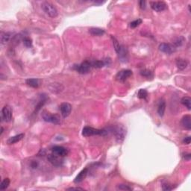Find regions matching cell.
I'll use <instances>...</instances> for the list:
<instances>
[{"mask_svg": "<svg viewBox=\"0 0 191 191\" xmlns=\"http://www.w3.org/2000/svg\"><path fill=\"white\" fill-rule=\"evenodd\" d=\"M108 131L105 129H97L92 127H84L82 130V135L84 137H91L94 135H105Z\"/></svg>", "mask_w": 191, "mask_h": 191, "instance_id": "obj_1", "label": "cell"}, {"mask_svg": "<svg viewBox=\"0 0 191 191\" xmlns=\"http://www.w3.org/2000/svg\"><path fill=\"white\" fill-rule=\"evenodd\" d=\"M41 8H43V10L44 11L46 14L49 16L50 17H52V18H55L58 16V11L56 9L55 6L53 5L52 3L49 2H44L41 4Z\"/></svg>", "mask_w": 191, "mask_h": 191, "instance_id": "obj_2", "label": "cell"}, {"mask_svg": "<svg viewBox=\"0 0 191 191\" xmlns=\"http://www.w3.org/2000/svg\"><path fill=\"white\" fill-rule=\"evenodd\" d=\"M42 117L44 119V121L48 122V123H51L53 124H56L59 125L61 123V118L57 114H51L49 112L43 111L42 113Z\"/></svg>", "mask_w": 191, "mask_h": 191, "instance_id": "obj_3", "label": "cell"}, {"mask_svg": "<svg viewBox=\"0 0 191 191\" xmlns=\"http://www.w3.org/2000/svg\"><path fill=\"white\" fill-rule=\"evenodd\" d=\"M111 131L115 135L118 142H123V140L125 138V134H126V130L124 127L121 126V125L114 127L111 129Z\"/></svg>", "mask_w": 191, "mask_h": 191, "instance_id": "obj_4", "label": "cell"}, {"mask_svg": "<svg viewBox=\"0 0 191 191\" xmlns=\"http://www.w3.org/2000/svg\"><path fill=\"white\" fill-rule=\"evenodd\" d=\"M93 67L92 66V63L90 61H84V62L81 63V64L76 65L74 66V69L81 74H86L90 71L91 68Z\"/></svg>", "mask_w": 191, "mask_h": 191, "instance_id": "obj_5", "label": "cell"}, {"mask_svg": "<svg viewBox=\"0 0 191 191\" xmlns=\"http://www.w3.org/2000/svg\"><path fill=\"white\" fill-rule=\"evenodd\" d=\"M159 50L162 52H164L168 55H171L172 53L176 51V47L173 44H161L159 45Z\"/></svg>", "mask_w": 191, "mask_h": 191, "instance_id": "obj_6", "label": "cell"}, {"mask_svg": "<svg viewBox=\"0 0 191 191\" xmlns=\"http://www.w3.org/2000/svg\"><path fill=\"white\" fill-rule=\"evenodd\" d=\"M131 76H132V71L130 70H123L118 72L116 76V78L119 81L124 82L126 81Z\"/></svg>", "mask_w": 191, "mask_h": 191, "instance_id": "obj_7", "label": "cell"}, {"mask_svg": "<svg viewBox=\"0 0 191 191\" xmlns=\"http://www.w3.org/2000/svg\"><path fill=\"white\" fill-rule=\"evenodd\" d=\"M2 119L5 122H10L12 119V109L9 105H5L2 110Z\"/></svg>", "mask_w": 191, "mask_h": 191, "instance_id": "obj_8", "label": "cell"}, {"mask_svg": "<svg viewBox=\"0 0 191 191\" xmlns=\"http://www.w3.org/2000/svg\"><path fill=\"white\" fill-rule=\"evenodd\" d=\"M48 160L53 166L55 167H61L63 164V159L61 158V156H58V155H56L55 154H52V155H49L48 156Z\"/></svg>", "mask_w": 191, "mask_h": 191, "instance_id": "obj_9", "label": "cell"}, {"mask_svg": "<svg viewBox=\"0 0 191 191\" xmlns=\"http://www.w3.org/2000/svg\"><path fill=\"white\" fill-rule=\"evenodd\" d=\"M151 8L155 11L161 12L167 8V5L164 2H151Z\"/></svg>", "mask_w": 191, "mask_h": 191, "instance_id": "obj_10", "label": "cell"}, {"mask_svg": "<svg viewBox=\"0 0 191 191\" xmlns=\"http://www.w3.org/2000/svg\"><path fill=\"white\" fill-rule=\"evenodd\" d=\"M60 110H61V115L63 116V117H67L71 113L72 111V106L71 105L67 103V102H64L60 106Z\"/></svg>", "mask_w": 191, "mask_h": 191, "instance_id": "obj_11", "label": "cell"}, {"mask_svg": "<svg viewBox=\"0 0 191 191\" xmlns=\"http://www.w3.org/2000/svg\"><path fill=\"white\" fill-rule=\"evenodd\" d=\"M52 153L55 154L56 155H58V156H61V157H64V156H66L68 153V151L66 149H65L64 147L60 146H54L52 148Z\"/></svg>", "mask_w": 191, "mask_h": 191, "instance_id": "obj_12", "label": "cell"}, {"mask_svg": "<svg viewBox=\"0 0 191 191\" xmlns=\"http://www.w3.org/2000/svg\"><path fill=\"white\" fill-rule=\"evenodd\" d=\"M119 58L122 62H127L128 61V51L126 48L123 46H121V49L118 53Z\"/></svg>", "mask_w": 191, "mask_h": 191, "instance_id": "obj_13", "label": "cell"}, {"mask_svg": "<svg viewBox=\"0 0 191 191\" xmlns=\"http://www.w3.org/2000/svg\"><path fill=\"white\" fill-rule=\"evenodd\" d=\"M87 173H88V170H87V168L84 169L83 170H81V172L78 173V175L76 176V178H75V180H74V182H75L76 184L81 182L84 179V178H86Z\"/></svg>", "mask_w": 191, "mask_h": 191, "instance_id": "obj_14", "label": "cell"}, {"mask_svg": "<svg viewBox=\"0 0 191 191\" xmlns=\"http://www.w3.org/2000/svg\"><path fill=\"white\" fill-rule=\"evenodd\" d=\"M182 125L184 128L187 130L191 129V117L190 115H185L182 119Z\"/></svg>", "mask_w": 191, "mask_h": 191, "instance_id": "obj_15", "label": "cell"}, {"mask_svg": "<svg viewBox=\"0 0 191 191\" xmlns=\"http://www.w3.org/2000/svg\"><path fill=\"white\" fill-rule=\"evenodd\" d=\"M24 136H25L24 134H17V135H15V136L11 137L7 140V143L8 144L16 143L20 141V140L24 137Z\"/></svg>", "mask_w": 191, "mask_h": 191, "instance_id": "obj_16", "label": "cell"}, {"mask_svg": "<svg viewBox=\"0 0 191 191\" xmlns=\"http://www.w3.org/2000/svg\"><path fill=\"white\" fill-rule=\"evenodd\" d=\"M26 84L29 86L34 88H38L40 84V80L38 78H29L26 80Z\"/></svg>", "mask_w": 191, "mask_h": 191, "instance_id": "obj_17", "label": "cell"}, {"mask_svg": "<svg viewBox=\"0 0 191 191\" xmlns=\"http://www.w3.org/2000/svg\"><path fill=\"white\" fill-rule=\"evenodd\" d=\"M89 32L93 36H102L105 34V31L99 28H91L89 29Z\"/></svg>", "mask_w": 191, "mask_h": 191, "instance_id": "obj_18", "label": "cell"}, {"mask_svg": "<svg viewBox=\"0 0 191 191\" xmlns=\"http://www.w3.org/2000/svg\"><path fill=\"white\" fill-rule=\"evenodd\" d=\"M165 110H166V102L164 99L160 102L158 105V108H157V113H158L160 117H163L164 114Z\"/></svg>", "mask_w": 191, "mask_h": 191, "instance_id": "obj_19", "label": "cell"}, {"mask_svg": "<svg viewBox=\"0 0 191 191\" xmlns=\"http://www.w3.org/2000/svg\"><path fill=\"white\" fill-rule=\"evenodd\" d=\"M176 65L178 66V68L181 70H183L186 68L188 65V62L184 59H178L176 61Z\"/></svg>", "mask_w": 191, "mask_h": 191, "instance_id": "obj_20", "label": "cell"}, {"mask_svg": "<svg viewBox=\"0 0 191 191\" xmlns=\"http://www.w3.org/2000/svg\"><path fill=\"white\" fill-rule=\"evenodd\" d=\"M182 104L184 106H185L186 108L188 109V110H190L191 109V99L188 97H183L181 100Z\"/></svg>", "mask_w": 191, "mask_h": 191, "instance_id": "obj_21", "label": "cell"}, {"mask_svg": "<svg viewBox=\"0 0 191 191\" xmlns=\"http://www.w3.org/2000/svg\"><path fill=\"white\" fill-rule=\"evenodd\" d=\"M11 34L10 33H6V32H2L1 33V43L2 44H5L6 43H8L10 40L11 36Z\"/></svg>", "mask_w": 191, "mask_h": 191, "instance_id": "obj_22", "label": "cell"}, {"mask_svg": "<svg viewBox=\"0 0 191 191\" xmlns=\"http://www.w3.org/2000/svg\"><path fill=\"white\" fill-rule=\"evenodd\" d=\"M92 63V66L93 67H95V68H102L104 66L106 65V61H93Z\"/></svg>", "mask_w": 191, "mask_h": 191, "instance_id": "obj_23", "label": "cell"}, {"mask_svg": "<svg viewBox=\"0 0 191 191\" xmlns=\"http://www.w3.org/2000/svg\"><path fill=\"white\" fill-rule=\"evenodd\" d=\"M140 75L145 78H149L153 77V74L152 72L149 70H146V69H144L140 71Z\"/></svg>", "mask_w": 191, "mask_h": 191, "instance_id": "obj_24", "label": "cell"}, {"mask_svg": "<svg viewBox=\"0 0 191 191\" xmlns=\"http://www.w3.org/2000/svg\"><path fill=\"white\" fill-rule=\"evenodd\" d=\"M111 39H112V41H113V44H114V49H115V51L117 52V53L118 54L119 52V50H120V49H121V45L119 44L118 40H117L115 38H114V37H111Z\"/></svg>", "mask_w": 191, "mask_h": 191, "instance_id": "obj_25", "label": "cell"}, {"mask_svg": "<svg viewBox=\"0 0 191 191\" xmlns=\"http://www.w3.org/2000/svg\"><path fill=\"white\" fill-rule=\"evenodd\" d=\"M23 39H24V38H23L21 34H17L12 38V44H14V45H17V44H19V42L21 40H23Z\"/></svg>", "mask_w": 191, "mask_h": 191, "instance_id": "obj_26", "label": "cell"}, {"mask_svg": "<svg viewBox=\"0 0 191 191\" xmlns=\"http://www.w3.org/2000/svg\"><path fill=\"white\" fill-rule=\"evenodd\" d=\"M184 38H182V37H178V38H177L176 40H174V42H173V44H172L177 48L178 47V46H181L184 44Z\"/></svg>", "mask_w": 191, "mask_h": 191, "instance_id": "obj_27", "label": "cell"}, {"mask_svg": "<svg viewBox=\"0 0 191 191\" xmlns=\"http://www.w3.org/2000/svg\"><path fill=\"white\" fill-rule=\"evenodd\" d=\"M10 184V179L9 178H5L2 182L1 184H0V189L2 190H4L6 188H8V187Z\"/></svg>", "mask_w": 191, "mask_h": 191, "instance_id": "obj_28", "label": "cell"}, {"mask_svg": "<svg viewBox=\"0 0 191 191\" xmlns=\"http://www.w3.org/2000/svg\"><path fill=\"white\" fill-rule=\"evenodd\" d=\"M148 96V92L145 89H141L139 90L138 93H137V97L138 98L141 99H146Z\"/></svg>", "mask_w": 191, "mask_h": 191, "instance_id": "obj_29", "label": "cell"}, {"mask_svg": "<svg viewBox=\"0 0 191 191\" xmlns=\"http://www.w3.org/2000/svg\"><path fill=\"white\" fill-rule=\"evenodd\" d=\"M142 19H137L136 20H134L133 22L130 23V26L131 29H135L137 26H139L141 23H142Z\"/></svg>", "mask_w": 191, "mask_h": 191, "instance_id": "obj_30", "label": "cell"}, {"mask_svg": "<svg viewBox=\"0 0 191 191\" xmlns=\"http://www.w3.org/2000/svg\"><path fill=\"white\" fill-rule=\"evenodd\" d=\"M23 44H24V45L26 46V47L28 48H30L32 46V40H31V39H30V38H24V39H23Z\"/></svg>", "mask_w": 191, "mask_h": 191, "instance_id": "obj_31", "label": "cell"}, {"mask_svg": "<svg viewBox=\"0 0 191 191\" xmlns=\"http://www.w3.org/2000/svg\"><path fill=\"white\" fill-rule=\"evenodd\" d=\"M117 189L120 190H131L132 188L126 184H119L117 187Z\"/></svg>", "mask_w": 191, "mask_h": 191, "instance_id": "obj_32", "label": "cell"}, {"mask_svg": "<svg viewBox=\"0 0 191 191\" xmlns=\"http://www.w3.org/2000/svg\"><path fill=\"white\" fill-rule=\"evenodd\" d=\"M162 187L164 190H171L172 189V187L170 185H169L168 184H164L162 185Z\"/></svg>", "mask_w": 191, "mask_h": 191, "instance_id": "obj_33", "label": "cell"}, {"mask_svg": "<svg viewBox=\"0 0 191 191\" xmlns=\"http://www.w3.org/2000/svg\"><path fill=\"white\" fill-rule=\"evenodd\" d=\"M139 5H140V7L141 9H145L146 7V1H143V0H142V1H140V2H139Z\"/></svg>", "mask_w": 191, "mask_h": 191, "instance_id": "obj_34", "label": "cell"}, {"mask_svg": "<svg viewBox=\"0 0 191 191\" xmlns=\"http://www.w3.org/2000/svg\"><path fill=\"white\" fill-rule=\"evenodd\" d=\"M190 141H191L190 137H185V138L183 140L184 143L187 144V145H188V144L190 143Z\"/></svg>", "mask_w": 191, "mask_h": 191, "instance_id": "obj_35", "label": "cell"}, {"mask_svg": "<svg viewBox=\"0 0 191 191\" xmlns=\"http://www.w3.org/2000/svg\"><path fill=\"white\" fill-rule=\"evenodd\" d=\"M68 190H83L84 189H82V188H80V187H70V188H69V189H67Z\"/></svg>", "mask_w": 191, "mask_h": 191, "instance_id": "obj_36", "label": "cell"}, {"mask_svg": "<svg viewBox=\"0 0 191 191\" xmlns=\"http://www.w3.org/2000/svg\"><path fill=\"white\" fill-rule=\"evenodd\" d=\"M191 158V155L190 154H187V155H184V159H185L187 161H190Z\"/></svg>", "mask_w": 191, "mask_h": 191, "instance_id": "obj_37", "label": "cell"}, {"mask_svg": "<svg viewBox=\"0 0 191 191\" xmlns=\"http://www.w3.org/2000/svg\"><path fill=\"white\" fill-rule=\"evenodd\" d=\"M105 2H97V1H96L94 3L96 5H102V4H103V3H105Z\"/></svg>", "mask_w": 191, "mask_h": 191, "instance_id": "obj_38", "label": "cell"}, {"mask_svg": "<svg viewBox=\"0 0 191 191\" xmlns=\"http://www.w3.org/2000/svg\"><path fill=\"white\" fill-rule=\"evenodd\" d=\"M3 131H4L3 130V128L2 127V128H1V134H2V133H3Z\"/></svg>", "mask_w": 191, "mask_h": 191, "instance_id": "obj_39", "label": "cell"}]
</instances>
